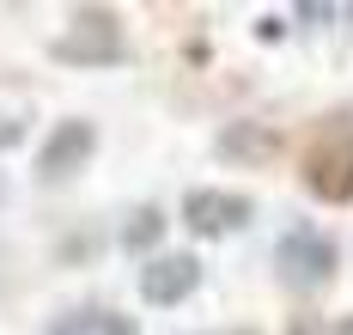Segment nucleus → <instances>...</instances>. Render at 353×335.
<instances>
[{
  "mask_svg": "<svg viewBox=\"0 0 353 335\" xmlns=\"http://www.w3.org/2000/svg\"><path fill=\"white\" fill-rule=\"evenodd\" d=\"M55 61H68V68H110V61H122V25H116V12H104V6L73 12V25L55 37Z\"/></svg>",
  "mask_w": 353,
  "mask_h": 335,
  "instance_id": "f257e3e1",
  "label": "nucleus"
},
{
  "mask_svg": "<svg viewBox=\"0 0 353 335\" xmlns=\"http://www.w3.org/2000/svg\"><path fill=\"white\" fill-rule=\"evenodd\" d=\"M159 232H165V214H159V207H134L128 225H122V250H152Z\"/></svg>",
  "mask_w": 353,
  "mask_h": 335,
  "instance_id": "1a4fd4ad",
  "label": "nucleus"
},
{
  "mask_svg": "<svg viewBox=\"0 0 353 335\" xmlns=\"http://www.w3.org/2000/svg\"><path fill=\"white\" fill-rule=\"evenodd\" d=\"M195 287H201V262L183 256V250L176 256H152L141 268V298L146 305H183Z\"/></svg>",
  "mask_w": 353,
  "mask_h": 335,
  "instance_id": "39448f33",
  "label": "nucleus"
},
{
  "mask_svg": "<svg viewBox=\"0 0 353 335\" xmlns=\"http://www.w3.org/2000/svg\"><path fill=\"white\" fill-rule=\"evenodd\" d=\"M274 274H281L292 293H317L329 287V274H335V244L311 232V225H292L281 244H274Z\"/></svg>",
  "mask_w": 353,
  "mask_h": 335,
  "instance_id": "f03ea898",
  "label": "nucleus"
},
{
  "mask_svg": "<svg viewBox=\"0 0 353 335\" xmlns=\"http://www.w3.org/2000/svg\"><path fill=\"white\" fill-rule=\"evenodd\" d=\"M49 335H141V329H134V317H122V311L85 305V311H68V317H61Z\"/></svg>",
  "mask_w": 353,
  "mask_h": 335,
  "instance_id": "0eeeda50",
  "label": "nucleus"
},
{
  "mask_svg": "<svg viewBox=\"0 0 353 335\" xmlns=\"http://www.w3.org/2000/svg\"><path fill=\"white\" fill-rule=\"evenodd\" d=\"M92 152H98V128H92L85 116H68V122H55V134L37 152V177H43V183H68Z\"/></svg>",
  "mask_w": 353,
  "mask_h": 335,
  "instance_id": "20e7f679",
  "label": "nucleus"
},
{
  "mask_svg": "<svg viewBox=\"0 0 353 335\" xmlns=\"http://www.w3.org/2000/svg\"><path fill=\"white\" fill-rule=\"evenodd\" d=\"M183 220H189V232H201V238H225V232H238V225L250 220V195L195 189V195L183 201Z\"/></svg>",
  "mask_w": 353,
  "mask_h": 335,
  "instance_id": "423d86ee",
  "label": "nucleus"
},
{
  "mask_svg": "<svg viewBox=\"0 0 353 335\" xmlns=\"http://www.w3.org/2000/svg\"><path fill=\"white\" fill-rule=\"evenodd\" d=\"M256 37H262V43H274V37H286V25H281V19H262V25H256Z\"/></svg>",
  "mask_w": 353,
  "mask_h": 335,
  "instance_id": "9b49d317",
  "label": "nucleus"
},
{
  "mask_svg": "<svg viewBox=\"0 0 353 335\" xmlns=\"http://www.w3.org/2000/svg\"><path fill=\"white\" fill-rule=\"evenodd\" d=\"M292 335H353V317H299Z\"/></svg>",
  "mask_w": 353,
  "mask_h": 335,
  "instance_id": "9d476101",
  "label": "nucleus"
},
{
  "mask_svg": "<svg viewBox=\"0 0 353 335\" xmlns=\"http://www.w3.org/2000/svg\"><path fill=\"white\" fill-rule=\"evenodd\" d=\"M219 152H225V159H268V152H274V134L256 128V122H238V128L219 134Z\"/></svg>",
  "mask_w": 353,
  "mask_h": 335,
  "instance_id": "6e6552de",
  "label": "nucleus"
},
{
  "mask_svg": "<svg viewBox=\"0 0 353 335\" xmlns=\"http://www.w3.org/2000/svg\"><path fill=\"white\" fill-rule=\"evenodd\" d=\"M0 201H6V183H0Z\"/></svg>",
  "mask_w": 353,
  "mask_h": 335,
  "instance_id": "f8f14e48",
  "label": "nucleus"
},
{
  "mask_svg": "<svg viewBox=\"0 0 353 335\" xmlns=\"http://www.w3.org/2000/svg\"><path fill=\"white\" fill-rule=\"evenodd\" d=\"M305 189L323 201H353V128H329L305 159Z\"/></svg>",
  "mask_w": 353,
  "mask_h": 335,
  "instance_id": "7ed1b4c3",
  "label": "nucleus"
}]
</instances>
